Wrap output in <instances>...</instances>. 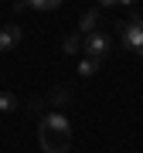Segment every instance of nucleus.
Listing matches in <instances>:
<instances>
[{
  "label": "nucleus",
  "instance_id": "nucleus-1",
  "mask_svg": "<svg viewBox=\"0 0 143 153\" xmlns=\"http://www.w3.org/2000/svg\"><path fill=\"white\" fill-rule=\"evenodd\" d=\"M38 140H41L44 153H68V146H72V123H68V116L58 112V109L44 112L41 123H38Z\"/></svg>",
  "mask_w": 143,
  "mask_h": 153
},
{
  "label": "nucleus",
  "instance_id": "nucleus-2",
  "mask_svg": "<svg viewBox=\"0 0 143 153\" xmlns=\"http://www.w3.org/2000/svg\"><path fill=\"white\" fill-rule=\"evenodd\" d=\"M119 34H123V44L133 55L143 58V17H130L126 24H119Z\"/></svg>",
  "mask_w": 143,
  "mask_h": 153
},
{
  "label": "nucleus",
  "instance_id": "nucleus-3",
  "mask_svg": "<svg viewBox=\"0 0 143 153\" xmlns=\"http://www.w3.org/2000/svg\"><path fill=\"white\" fill-rule=\"evenodd\" d=\"M82 51H85V58H95V61H102L106 55H109V38H106L102 31L89 34V38H82Z\"/></svg>",
  "mask_w": 143,
  "mask_h": 153
},
{
  "label": "nucleus",
  "instance_id": "nucleus-4",
  "mask_svg": "<svg viewBox=\"0 0 143 153\" xmlns=\"http://www.w3.org/2000/svg\"><path fill=\"white\" fill-rule=\"evenodd\" d=\"M24 31L17 27V24H7V27H0V55H7V51H14L17 44H21Z\"/></svg>",
  "mask_w": 143,
  "mask_h": 153
},
{
  "label": "nucleus",
  "instance_id": "nucleus-5",
  "mask_svg": "<svg viewBox=\"0 0 143 153\" xmlns=\"http://www.w3.org/2000/svg\"><path fill=\"white\" fill-rule=\"evenodd\" d=\"M95 24H99V10H85L82 21H78V34H82V38L95 34Z\"/></svg>",
  "mask_w": 143,
  "mask_h": 153
},
{
  "label": "nucleus",
  "instance_id": "nucleus-6",
  "mask_svg": "<svg viewBox=\"0 0 143 153\" xmlns=\"http://www.w3.org/2000/svg\"><path fill=\"white\" fill-rule=\"evenodd\" d=\"M99 65H102V61H95V58H82V61H78V75H82V78H92L95 71H99Z\"/></svg>",
  "mask_w": 143,
  "mask_h": 153
},
{
  "label": "nucleus",
  "instance_id": "nucleus-7",
  "mask_svg": "<svg viewBox=\"0 0 143 153\" xmlns=\"http://www.w3.org/2000/svg\"><path fill=\"white\" fill-rule=\"evenodd\" d=\"M61 48H65V55H78V51H82V34H68V38L61 41Z\"/></svg>",
  "mask_w": 143,
  "mask_h": 153
},
{
  "label": "nucleus",
  "instance_id": "nucleus-8",
  "mask_svg": "<svg viewBox=\"0 0 143 153\" xmlns=\"http://www.w3.org/2000/svg\"><path fill=\"white\" fill-rule=\"evenodd\" d=\"M17 92H0V112H14L17 109Z\"/></svg>",
  "mask_w": 143,
  "mask_h": 153
},
{
  "label": "nucleus",
  "instance_id": "nucleus-9",
  "mask_svg": "<svg viewBox=\"0 0 143 153\" xmlns=\"http://www.w3.org/2000/svg\"><path fill=\"white\" fill-rule=\"evenodd\" d=\"M24 7H28V10H58V0H34V4H24Z\"/></svg>",
  "mask_w": 143,
  "mask_h": 153
}]
</instances>
